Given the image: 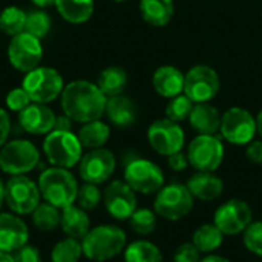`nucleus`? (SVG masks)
Listing matches in <instances>:
<instances>
[{"instance_id": "48", "label": "nucleus", "mask_w": 262, "mask_h": 262, "mask_svg": "<svg viewBox=\"0 0 262 262\" xmlns=\"http://www.w3.org/2000/svg\"><path fill=\"white\" fill-rule=\"evenodd\" d=\"M0 262H15L14 261V255H12V253L2 252V250H0Z\"/></svg>"}, {"instance_id": "21", "label": "nucleus", "mask_w": 262, "mask_h": 262, "mask_svg": "<svg viewBox=\"0 0 262 262\" xmlns=\"http://www.w3.org/2000/svg\"><path fill=\"white\" fill-rule=\"evenodd\" d=\"M152 86L158 95L173 98L184 92V74L170 64L160 66L152 77Z\"/></svg>"}, {"instance_id": "11", "label": "nucleus", "mask_w": 262, "mask_h": 262, "mask_svg": "<svg viewBox=\"0 0 262 262\" xmlns=\"http://www.w3.org/2000/svg\"><path fill=\"white\" fill-rule=\"evenodd\" d=\"M124 181L137 193L152 195L164 186V172L150 160L135 158L124 167Z\"/></svg>"}, {"instance_id": "1", "label": "nucleus", "mask_w": 262, "mask_h": 262, "mask_svg": "<svg viewBox=\"0 0 262 262\" xmlns=\"http://www.w3.org/2000/svg\"><path fill=\"white\" fill-rule=\"evenodd\" d=\"M107 97L100 88L86 80H75L61 92V109L72 121L89 123L100 120L106 111Z\"/></svg>"}, {"instance_id": "30", "label": "nucleus", "mask_w": 262, "mask_h": 262, "mask_svg": "<svg viewBox=\"0 0 262 262\" xmlns=\"http://www.w3.org/2000/svg\"><path fill=\"white\" fill-rule=\"evenodd\" d=\"M124 262H163V253L150 241L138 239L124 249Z\"/></svg>"}, {"instance_id": "34", "label": "nucleus", "mask_w": 262, "mask_h": 262, "mask_svg": "<svg viewBox=\"0 0 262 262\" xmlns=\"http://www.w3.org/2000/svg\"><path fill=\"white\" fill-rule=\"evenodd\" d=\"M129 226L130 229L140 235V236H147L155 232L157 229V213L155 210L150 209H137L132 216L129 218Z\"/></svg>"}, {"instance_id": "14", "label": "nucleus", "mask_w": 262, "mask_h": 262, "mask_svg": "<svg viewBox=\"0 0 262 262\" xmlns=\"http://www.w3.org/2000/svg\"><path fill=\"white\" fill-rule=\"evenodd\" d=\"M220 91L216 71L206 64H196L184 74V94L196 103H209Z\"/></svg>"}, {"instance_id": "39", "label": "nucleus", "mask_w": 262, "mask_h": 262, "mask_svg": "<svg viewBox=\"0 0 262 262\" xmlns=\"http://www.w3.org/2000/svg\"><path fill=\"white\" fill-rule=\"evenodd\" d=\"M31 103H32V100L29 98L28 92L23 88H15V89L9 91L6 95V106L9 111H14V112H21Z\"/></svg>"}, {"instance_id": "22", "label": "nucleus", "mask_w": 262, "mask_h": 262, "mask_svg": "<svg viewBox=\"0 0 262 262\" xmlns=\"http://www.w3.org/2000/svg\"><path fill=\"white\" fill-rule=\"evenodd\" d=\"M189 123L200 135H216L221 126V115L210 103H196L189 117Z\"/></svg>"}, {"instance_id": "4", "label": "nucleus", "mask_w": 262, "mask_h": 262, "mask_svg": "<svg viewBox=\"0 0 262 262\" xmlns=\"http://www.w3.org/2000/svg\"><path fill=\"white\" fill-rule=\"evenodd\" d=\"M43 152L55 167L71 169L83 157V146L71 130H51L43 141Z\"/></svg>"}, {"instance_id": "15", "label": "nucleus", "mask_w": 262, "mask_h": 262, "mask_svg": "<svg viewBox=\"0 0 262 262\" xmlns=\"http://www.w3.org/2000/svg\"><path fill=\"white\" fill-rule=\"evenodd\" d=\"M41 57L43 48L37 37L23 31L11 38L8 46V60L17 71L29 72L38 68Z\"/></svg>"}, {"instance_id": "13", "label": "nucleus", "mask_w": 262, "mask_h": 262, "mask_svg": "<svg viewBox=\"0 0 262 262\" xmlns=\"http://www.w3.org/2000/svg\"><path fill=\"white\" fill-rule=\"evenodd\" d=\"M147 141L158 155L170 157L183 150L186 135L180 123L170 121L169 118H161L149 126Z\"/></svg>"}, {"instance_id": "38", "label": "nucleus", "mask_w": 262, "mask_h": 262, "mask_svg": "<svg viewBox=\"0 0 262 262\" xmlns=\"http://www.w3.org/2000/svg\"><path fill=\"white\" fill-rule=\"evenodd\" d=\"M243 243L252 255L262 258V221L250 223V226L243 232Z\"/></svg>"}, {"instance_id": "23", "label": "nucleus", "mask_w": 262, "mask_h": 262, "mask_svg": "<svg viewBox=\"0 0 262 262\" xmlns=\"http://www.w3.org/2000/svg\"><path fill=\"white\" fill-rule=\"evenodd\" d=\"M104 114L117 127H129L137 120V106L129 97L121 94L107 98Z\"/></svg>"}, {"instance_id": "46", "label": "nucleus", "mask_w": 262, "mask_h": 262, "mask_svg": "<svg viewBox=\"0 0 262 262\" xmlns=\"http://www.w3.org/2000/svg\"><path fill=\"white\" fill-rule=\"evenodd\" d=\"M200 262H232V261H230V259H227V258H224V256H220V255H212V253H209L207 256L201 258V261Z\"/></svg>"}, {"instance_id": "9", "label": "nucleus", "mask_w": 262, "mask_h": 262, "mask_svg": "<svg viewBox=\"0 0 262 262\" xmlns=\"http://www.w3.org/2000/svg\"><path fill=\"white\" fill-rule=\"evenodd\" d=\"M189 164L196 172H215L224 160V144L216 135H198L187 149Z\"/></svg>"}, {"instance_id": "16", "label": "nucleus", "mask_w": 262, "mask_h": 262, "mask_svg": "<svg viewBox=\"0 0 262 262\" xmlns=\"http://www.w3.org/2000/svg\"><path fill=\"white\" fill-rule=\"evenodd\" d=\"M115 167H117L115 155L109 149L100 147V149H92L81 157L78 163V173L84 183L98 186L106 183L114 175Z\"/></svg>"}, {"instance_id": "7", "label": "nucleus", "mask_w": 262, "mask_h": 262, "mask_svg": "<svg viewBox=\"0 0 262 262\" xmlns=\"http://www.w3.org/2000/svg\"><path fill=\"white\" fill-rule=\"evenodd\" d=\"M21 88L28 92L29 98L34 103L46 104L61 95L64 84L58 71H55L54 68L43 66L26 72Z\"/></svg>"}, {"instance_id": "50", "label": "nucleus", "mask_w": 262, "mask_h": 262, "mask_svg": "<svg viewBox=\"0 0 262 262\" xmlns=\"http://www.w3.org/2000/svg\"><path fill=\"white\" fill-rule=\"evenodd\" d=\"M5 203V183L0 180V207Z\"/></svg>"}, {"instance_id": "45", "label": "nucleus", "mask_w": 262, "mask_h": 262, "mask_svg": "<svg viewBox=\"0 0 262 262\" xmlns=\"http://www.w3.org/2000/svg\"><path fill=\"white\" fill-rule=\"evenodd\" d=\"M72 127V120L68 115H61L55 118V124L52 130H71Z\"/></svg>"}, {"instance_id": "33", "label": "nucleus", "mask_w": 262, "mask_h": 262, "mask_svg": "<svg viewBox=\"0 0 262 262\" xmlns=\"http://www.w3.org/2000/svg\"><path fill=\"white\" fill-rule=\"evenodd\" d=\"M26 12L17 6H8L0 14V31L14 37L25 31Z\"/></svg>"}, {"instance_id": "29", "label": "nucleus", "mask_w": 262, "mask_h": 262, "mask_svg": "<svg viewBox=\"0 0 262 262\" xmlns=\"http://www.w3.org/2000/svg\"><path fill=\"white\" fill-rule=\"evenodd\" d=\"M97 86L107 98L121 95L127 86V72L118 66L106 68L104 71H101Z\"/></svg>"}, {"instance_id": "24", "label": "nucleus", "mask_w": 262, "mask_h": 262, "mask_svg": "<svg viewBox=\"0 0 262 262\" xmlns=\"http://www.w3.org/2000/svg\"><path fill=\"white\" fill-rule=\"evenodd\" d=\"M60 227L66 236L74 239H83L88 232L91 230V220L80 206H68L61 209V220Z\"/></svg>"}, {"instance_id": "12", "label": "nucleus", "mask_w": 262, "mask_h": 262, "mask_svg": "<svg viewBox=\"0 0 262 262\" xmlns=\"http://www.w3.org/2000/svg\"><path fill=\"white\" fill-rule=\"evenodd\" d=\"M253 221V210L244 200L232 198L223 203L215 215L213 224L224 233V236H235L243 233Z\"/></svg>"}, {"instance_id": "36", "label": "nucleus", "mask_w": 262, "mask_h": 262, "mask_svg": "<svg viewBox=\"0 0 262 262\" xmlns=\"http://www.w3.org/2000/svg\"><path fill=\"white\" fill-rule=\"evenodd\" d=\"M51 29V17L43 11H31L26 14V23H25V32L37 37L41 40L46 37V34Z\"/></svg>"}, {"instance_id": "44", "label": "nucleus", "mask_w": 262, "mask_h": 262, "mask_svg": "<svg viewBox=\"0 0 262 262\" xmlns=\"http://www.w3.org/2000/svg\"><path fill=\"white\" fill-rule=\"evenodd\" d=\"M9 132H11V120H9V115H8V112L5 109L0 107V147L8 141Z\"/></svg>"}, {"instance_id": "28", "label": "nucleus", "mask_w": 262, "mask_h": 262, "mask_svg": "<svg viewBox=\"0 0 262 262\" xmlns=\"http://www.w3.org/2000/svg\"><path fill=\"white\" fill-rule=\"evenodd\" d=\"M77 137L83 147H88L91 150L100 149L107 143V140L111 137V129L101 120H95V121L84 123Z\"/></svg>"}, {"instance_id": "51", "label": "nucleus", "mask_w": 262, "mask_h": 262, "mask_svg": "<svg viewBox=\"0 0 262 262\" xmlns=\"http://www.w3.org/2000/svg\"><path fill=\"white\" fill-rule=\"evenodd\" d=\"M114 2H117V3H121V2H126V0H114Z\"/></svg>"}, {"instance_id": "27", "label": "nucleus", "mask_w": 262, "mask_h": 262, "mask_svg": "<svg viewBox=\"0 0 262 262\" xmlns=\"http://www.w3.org/2000/svg\"><path fill=\"white\" fill-rule=\"evenodd\" d=\"M224 241V233L213 224V223H206L200 226L193 235H192V244L201 252V253H213L223 246Z\"/></svg>"}, {"instance_id": "41", "label": "nucleus", "mask_w": 262, "mask_h": 262, "mask_svg": "<svg viewBox=\"0 0 262 262\" xmlns=\"http://www.w3.org/2000/svg\"><path fill=\"white\" fill-rule=\"evenodd\" d=\"M14 261L15 262H43L41 255L38 252V249L32 247V246H23L21 249H18L17 252H14Z\"/></svg>"}, {"instance_id": "19", "label": "nucleus", "mask_w": 262, "mask_h": 262, "mask_svg": "<svg viewBox=\"0 0 262 262\" xmlns=\"http://www.w3.org/2000/svg\"><path fill=\"white\" fill-rule=\"evenodd\" d=\"M18 121L20 126L34 135H48L55 124V115L52 109H49L46 104L41 103H31L28 107H25L21 112H18Z\"/></svg>"}, {"instance_id": "20", "label": "nucleus", "mask_w": 262, "mask_h": 262, "mask_svg": "<svg viewBox=\"0 0 262 262\" xmlns=\"http://www.w3.org/2000/svg\"><path fill=\"white\" fill-rule=\"evenodd\" d=\"M187 189L195 200L210 203L223 195L224 183L213 172H196L187 181Z\"/></svg>"}, {"instance_id": "49", "label": "nucleus", "mask_w": 262, "mask_h": 262, "mask_svg": "<svg viewBox=\"0 0 262 262\" xmlns=\"http://www.w3.org/2000/svg\"><path fill=\"white\" fill-rule=\"evenodd\" d=\"M256 134H259L262 138V109L261 112L258 114V117H256Z\"/></svg>"}, {"instance_id": "37", "label": "nucleus", "mask_w": 262, "mask_h": 262, "mask_svg": "<svg viewBox=\"0 0 262 262\" xmlns=\"http://www.w3.org/2000/svg\"><path fill=\"white\" fill-rule=\"evenodd\" d=\"M101 190L98 189L97 184H91V183H84L81 187H78V193H77V203L83 210H94L98 207V204L101 203Z\"/></svg>"}, {"instance_id": "8", "label": "nucleus", "mask_w": 262, "mask_h": 262, "mask_svg": "<svg viewBox=\"0 0 262 262\" xmlns=\"http://www.w3.org/2000/svg\"><path fill=\"white\" fill-rule=\"evenodd\" d=\"M38 184L25 175L11 177L5 183V203L15 215H31L40 204Z\"/></svg>"}, {"instance_id": "10", "label": "nucleus", "mask_w": 262, "mask_h": 262, "mask_svg": "<svg viewBox=\"0 0 262 262\" xmlns=\"http://www.w3.org/2000/svg\"><path fill=\"white\" fill-rule=\"evenodd\" d=\"M221 137L235 146H247L256 135V118L244 107H230L221 115Z\"/></svg>"}, {"instance_id": "2", "label": "nucleus", "mask_w": 262, "mask_h": 262, "mask_svg": "<svg viewBox=\"0 0 262 262\" xmlns=\"http://www.w3.org/2000/svg\"><path fill=\"white\" fill-rule=\"evenodd\" d=\"M127 244L126 232L114 224H101L88 232L81 239L83 255L94 262L114 259L124 252Z\"/></svg>"}, {"instance_id": "25", "label": "nucleus", "mask_w": 262, "mask_h": 262, "mask_svg": "<svg viewBox=\"0 0 262 262\" xmlns=\"http://www.w3.org/2000/svg\"><path fill=\"white\" fill-rule=\"evenodd\" d=\"M140 12L146 23L163 28L170 23L175 5L173 0H140Z\"/></svg>"}, {"instance_id": "6", "label": "nucleus", "mask_w": 262, "mask_h": 262, "mask_svg": "<svg viewBox=\"0 0 262 262\" xmlns=\"http://www.w3.org/2000/svg\"><path fill=\"white\" fill-rule=\"evenodd\" d=\"M38 161L40 152L29 140L6 141L0 147V169L11 177L25 175L34 170Z\"/></svg>"}, {"instance_id": "32", "label": "nucleus", "mask_w": 262, "mask_h": 262, "mask_svg": "<svg viewBox=\"0 0 262 262\" xmlns=\"http://www.w3.org/2000/svg\"><path fill=\"white\" fill-rule=\"evenodd\" d=\"M81 256H83L81 241L69 236L58 241L51 252L52 262H78Z\"/></svg>"}, {"instance_id": "35", "label": "nucleus", "mask_w": 262, "mask_h": 262, "mask_svg": "<svg viewBox=\"0 0 262 262\" xmlns=\"http://www.w3.org/2000/svg\"><path fill=\"white\" fill-rule=\"evenodd\" d=\"M195 103L183 92L173 98H170V101L166 106V118H169L170 121L175 123H181L189 120L192 111H193Z\"/></svg>"}, {"instance_id": "31", "label": "nucleus", "mask_w": 262, "mask_h": 262, "mask_svg": "<svg viewBox=\"0 0 262 262\" xmlns=\"http://www.w3.org/2000/svg\"><path fill=\"white\" fill-rule=\"evenodd\" d=\"M34 226L41 232H52L60 226L61 212L58 207L49 204V203H40L35 210L31 213Z\"/></svg>"}, {"instance_id": "26", "label": "nucleus", "mask_w": 262, "mask_h": 262, "mask_svg": "<svg viewBox=\"0 0 262 262\" xmlns=\"http://www.w3.org/2000/svg\"><path fill=\"white\" fill-rule=\"evenodd\" d=\"M60 15L69 23H84L94 12V0H55Z\"/></svg>"}, {"instance_id": "47", "label": "nucleus", "mask_w": 262, "mask_h": 262, "mask_svg": "<svg viewBox=\"0 0 262 262\" xmlns=\"http://www.w3.org/2000/svg\"><path fill=\"white\" fill-rule=\"evenodd\" d=\"M34 5L40 6V8H46V6H52L55 5V0H32Z\"/></svg>"}, {"instance_id": "17", "label": "nucleus", "mask_w": 262, "mask_h": 262, "mask_svg": "<svg viewBox=\"0 0 262 262\" xmlns=\"http://www.w3.org/2000/svg\"><path fill=\"white\" fill-rule=\"evenodd\" d=\"M103 203L112 218L126 221L137 210V192L126 181L114 180L103 192Z\"/></svg>"}, {"instance_id": "42", "label": "nucleus", "mask_w": 262, "mask_h": 262, "mask_svg": "<svg viewBox=\"0 0 262 262\" xmlns=\"http://www.w3.org/2000/svg\"><path fill=\"white\" fill-rule=\"evenodd\" d=\"M167 164L169 167L173 170V172H183L184 169H187L189 166V158H187V154H184L183 150L167 157Z\"/></svg>"}, {"instance_id": "43", "label": "nucleus", "mask_w": 262, "mask_h": 262, "mask_svg": "<svg viewBox=\"0 0 262 262\" xmlns=\"http://www.w3.org/2000/svg\"><path fill=\"white\" fill-rule=\"evenodd\" d=\"M246 157L253 164H262V140L250 141L246 147Z\"/></svg>"}, {"instance_id": "3", "label": "nucleus", "mask_w": 262, "mask_h": 262, "mask_svg": "<svg viewBox=\"0 0 262 262\" xmlns=\"http://www.w3.org/2000/svg\"><path fill=\"white\" fill-rule=\"evenodd\" d=\"M38 189L46 203L61 210L77 201L78 183L69 169L54 166L41 172L38 178Z\"/></svg>"}, {"instance_id": "40", "label": "nucleus", "mask_w": 262, "mask_h": 262, "mask_svg": "<svg viewBox=\"0 0 262 262\" xmlns=\"http://www.w3.org/2000/svg\"><path fill=\"white\" fill-rule=\"evenodd\" d=\"M201 252L192 243L180 244L173 252V262H200Z\"/></svg>"}, {"instance_id": "5", "label": "nucleus", "mask_w": 262, "mask_h": 262, "mask_svg": "<svg viewBox=\"0 0 262 262\" xmlns=\"http://www.w3.org/2000/svg\"><path fill=\"white\" fill-rule=\"evenodd\" d=\"M195 204V198L186 184L172 183L163 186L155 196L154 210L158 216L167 221H180L186 218Z\"/></svg>"}, {"instance_id": "18", "label": "nucleus", "mask_w": 262, "mask_h": 262, "mask_svg": "<svg viewBox=\"0 0 262 262\" xmlns=\"http://www.w3.org/2000/svg\"><path fill=\"white\" fill-rule=\"evenodd\" d=\"M29 229L26 223L12 213H0V250L14 253L28 244Z\"/></svg>"}]
</instances>
